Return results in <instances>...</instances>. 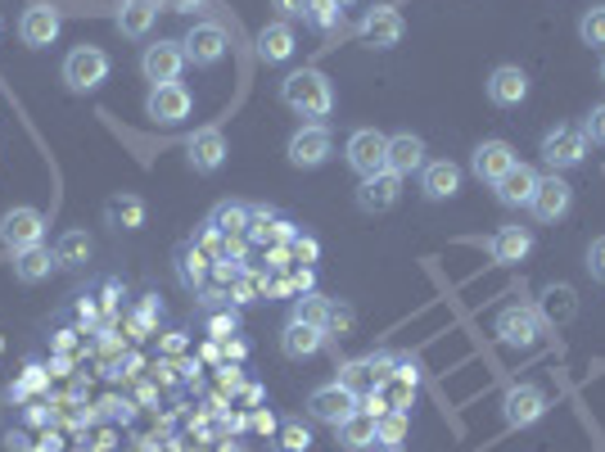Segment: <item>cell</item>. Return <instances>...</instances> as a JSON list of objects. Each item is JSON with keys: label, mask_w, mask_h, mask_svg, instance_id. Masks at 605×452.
I'll return each mask as SVG.
<instances>
[{"label": "cell", "mask_w": 605, "mask_h": 452, "mask_svg": "<svg viewBox=\"0 0 605 452\" xmlns=\"http://www.w3.org/2000/svg\"><path fill=\"white\" fill-rule=\"evenodd\" d=\"M281 100H285V109H294L302 118H325L335 109V86H330V77L321 69H298L281 82Z\"/></svg>", "instance_id": "1"}, {"label": "cell", "mask_w": 605, "mask_h": 452, "mask_svg": "<svg viewBox=\"0 0 605 452\" xmlns=\"http://www.w3.org/2000/svg\"><path fill=\"white\" fill-rule=\"evenodd\" d=\"M109 54L100 46H77L69 50L64 59V86L73 90V96H90V90H100L109 82Z\"/></svg>", "instance_id": "2"}, {"label": "cell", "mask_w": 605, "mask_h": 452, "mask_svg": "<svg viewBox=\"0 0 605 452\" xmlns=\"http://www.w3.org/2000/svg\"><path fill=\"white\" fill-rule=\"evenodd\" d=\"M357 407H361V399L353 394V389H344L339 380H330V384L312 389V399H308V416L321 420V426H330V430H339Z\"/></svg>", "instance_id": "3"}, {"label": "cell", "mask_w": 605, "mask_h": 452, "mask_svg": "<svg viewBox=\"0 0 605 452\" xmlns=\"http://www.w3.org/2000/svg\"><path fill=\"white\" fill-rule=\"evenodd\" d=\"M348 168L357 176H375V172H388V136L375 132V127H357L348 136Z\"/></svg>", "instance_id": "4"}, {"label": "cell", "mask_w": 605, "mask_h": 452, "mask_svg": "<svg viewBox=\"0 0 605 452\" xmlns=\"http://www.w3.org/2000/svg\"><path fill=\"white\" fill-rule=\"evenodd\" d=\"M592 141L583 136V127H552L547 136H542V159H547L552 172H569L579 168L588 159Z\"/></svg>", "instance_id": "5"}, {"label": "cell", "mask_w": 605, "mask_h": 452, "mask_svg": "<svg viewBox=\"0 0 605 452\" xmlns=\"http://www.w3.org/2000/svg\"><path fill=\"white\" fill-rule=\"evenodd\" d=\"M506 426L510 430H529V426H538L542 416H547V389L542 384H510L506 389Z\"/></svg>", "instance_id": "6"}, {"label": "cell", "mask_w": 605, "mask_h": 452, "mask_svg": "<svg viewBox=\"0 0 605 452\" xmlns=\"http://www.w3.org/2000/svg\"><path fill=\"white\" fill-rule=\"evenodd\" d=\"M226 27L222 23H195L190 33H186V41H181V50H186V64H195V69H213V64H222L226 59Z\"/></svg>", "instance_id": "7"}, {"label": "cell", "mask_w": 605, "mask_h": 452, "mask_svg": "<svg viewBox=\"0 0 605 452\" xmlns=\"http://www.w3.org/2000/svg\"><path fill=\"white\" fill-rule=\"evenodd\" d=\"M46 240V218L37 213V208H10L5 218H0V245L5 249H33Z\"/></svg>", "instance_id": "8"}, {"label": "cell", "mask_w": 605, "mask_h": 452, "mask_svg": "<svg viewBox=\"0 0 605 452\" xmlns=\"http://www.w3.org/2000/svg\"><path fill=\"white\" fill-rule=\"evenodd\" d=\"M416 389H420V362L416 357H393V376L380 384L384 407L388 412H411Z\"/></svg>", "instance_id": "9"}, {"label": "cell", "mask_w": 605, "mask_h": 452, "mask_svg": "<svg viewBox=\"0 0 605 452\" xmlns=\"http://www.w3.org/2000/svg\"><path fill=\"white\" fill-rule=\"evenodd\" d=\"M181 69H186V50H181V41H155V46H145V54H140V73H145V82H155V86L181 82Z\"/></svg>", "instance_id": "10"}, {"label": "cell", "mask_w": 605, "mask_h": 452, "mask_svg": "<svg viewBox=\"0 0 605 452\" xmlns=\"http://www.w3.org/2000/svg\"><path fill=\"white\" fill-rule=\"evenodd\" d=\"M357 33H361V41H367L371 50H393V46L403 41L407 23H403V14H398V10H388V5H375V10H367V14H361Z\"/></svg>", "instance_id": "11"}, {"label": "cell", "mask_w": 605, "mask_h": 452, "mask_svg": "<svg viewBox=\"0 0 605 452\" xmlns=\"http://www.w3.org/2000/svg\"><path fill=\"white\" fill-rule=\"evenodd\" d=\"M533 218L538 222H560V218H569V208H573V186L560 176V172H552V176H542L538 181V195H533Z\"/></svg>", "instance_id": "12"}, {"label": "cell", "mask_w": 605, "mask_h": 452, "mask_svg": "<svg viewBox=\"0 0 605 452\" xmlns=\"http://www.w3.org/2000/svg\"><path fill=\"white\" fill-rule=\"evenodd\" d=\"M393 376V357L388 353H371V357H357L348 362V367H339V384L353 389V394H371V389H380L384 380Z\"/></svg>", "instance_id": "13"}, {"label": "cell", "mask_w": 605, "mask_h": 452, "mask_svg": "<svg viewBox=\"0 0 605 452\" xmlns=\"http://www.w3.org/2000/svg\"><path fill=\"white\" fill-rule=\"evenodd\" d=\"M330 132L321 127V123H312V127H298L294 136H289V145H285V155H289V163L294 168H302V172H312V168H321L325 159H330Z\"/></svg>", "instance_id": "14"}, {"label": "cell", "mask_w": 605, "mask_h": 452, "mask_svg": "<svg viewBox=\"0 0 605 452\" xmlns=\"http://www.w3.org/2000/svg\"><path fill=\"white\" fill-rule=\"evenodd\" d=\"M190 109H195V100H190V90L181 82L155 86V90H149V100H145V113L155 118V123H163V127H176L181 118H190Z\"/></svg>", "instance_id": "15"}, {"label": "cell", "mask_w": 605, "mask_h": 452, "mask_svg": "<svg viewBox=\"0 0 605 452\" xmlns=\"http://www.w3.org/2000/svg\"><path fill=\"white\" fill-rule=\"evenodd\" d=\"M538 335H542V321H538L533 308H520V304L502 308V317H497V340L502 344H510V349H533Z\"/></svg>", "instance_id": "16"}, {"label": "cell", "mask_w": 605, "mask_h": 452, "mask_svg": "<svg viewBox=\"0 0 605 452\" xmlns=\"http://www.w3.org/2000/svg\"><path fill=\"white\" fill-rule=\"evenodd\" d=\"M403 195V176H393V172H375V176H361V186H357V208L361 213H388L393 204H398Z\"/></svg>", "instance_id": "17"}, {"label": "cell", "mask_w": 605, "mask_h": 452, "mask_svg": "<svg viewBox=\"0 0 605 452\" xmlns=\"http://www.w3.org/2000/svg\"><path fill=\"white\" fill-rule=\"evenodd\" d=\"M516 163L520 159H516V149H510L506 141H483V145H474V155H470V172L479 181H489V186H497V181Z\"/></svg>", "instance_id": "18"}, {"label": "cell", "mask_w": 605, "mask_h": 452, "mask_svg": "<svg viewBox=\"0 0 605 452\" xmlns=\"http://www.w3.org/2000/svg\"><path fill=\"white\" fill-rule=\"evenodd\" d=\"M59 27H64V19H59L54 5H27L18 19V41L33 46V50H46L59 37Z\"/></svg>", "instance_id": "19"}, {"label": "cell", "mask_w": 605, "mask_h": 452, "mask_svg": "<svg viewBox=\"0 0 605 452\" xmlns=\"http://www.w3.org/2000/svg\"><path fill=\"white\" fill-rule=\"evenodd\" d=\"M489 100L497 109H520L529 100V73L516 69V64H502L489 73Z\"/></svg>", "instance_id": "20"}, {"label": "cell", "mask_w": 605, "mask_h": 452, "mask_svg": "<svg viewBox=\"0 0 605 452\" xmlns=\"http://www.w3.org/2000/svg\"><path fill=\"white\" fill-rule=\"evenodd\" d=\"M186 159H190V168L195 172H218L222 163H226V136L218 132V127H199L190 141H186Z\"/></svg>", "instance_id": "21"}, {"label": "cell", "mask_w": 605, "mask_h": 452, "mask_svg": "<svg viewBox=\"0 0 605 452\" xmlns=\"http://www.w3.org/2000/svg\"><path fill=\"white\" fill-rule=\"evenodd\" d=\"M420 191H425L430 204H443V199H457L461 191V168L452 163V159H434L420 168Z\"/></svg>", "instance_id": "22"}, {"label": "cell", "mask_w": 605, "mask_h": 452, "mask_svg": "<svg viewBox=\"0 0 605 452\" xmlns=\"http://www.w3.org/2000/svg\"><path fill=\"white\" fill-rule=\"evenodd\" d=\"M538 172L529 168V163H516V168H510L502 181H497V204H506V208H529L533 204V195H538Z\"/></svg>", "instance_id": "23"}, {"label": "cell", "mask_w": 605, "mask_h": 452, "mask_svg": "<svg viewBox=\"0 0 605 452\" xmlns=\"http://www.w3.org/2000/svg\"><path fill=\"white\" fill-rule=\"evenodd\" d=\"M298 231H294V222H285V218H276L267 204H258V208H249V240L254 245H267V249H276V245H289Z\"/></svg>", "instance_id": "24"}, {"label": "cell", "mask_w": 605, "mask_h": 452, "mask_svg": "<svg viewBox=\"0 0 605 452\" xmlns=\"http://www.w3.org/2000/svg\"><path fill=\"white\" fill-rule=\"evenodd\" d=\"M420 168H425V141H420L416 132L388 136V172L393 176H411Z\"/></svg>", "instance_id": "25"}, {"label": "cell", "mask_w": 605, "mask_h": 452, "mask_svg": "<svg viewBox=\"0 0 605 452\" xmlns=\"http://www.w3.org/2000/svg\"><path fill=\"white\" fill-rule=\"evenodd\" d=\"M321 344H325V330H321V326H302V321H294V317H289V326L281 330V353H285L289 362L317 357V353H321Z\"/></svg>", "instance_id": "26"}, {"label": "cell", "mask_w": 605, "mask_h": 452, "mask_svg": "<svg viewBox=\"0 0 605 452\" xmlns=\"http://www.w3.org/2000/svg\"><path fill=\"white\" fill-rule=\"evenodd\" d=\"M176 277L186 290H203L208 277H213V258H208L195 240H186V245H176Z\"/></svg>", "instance_id": "27"}, {"label": "cell", "mask_w": 605, "mask_h": 452, "mask_svg": "<svg viewBox=\"0 0 605 452\" xmlns=\"http://www.w3.org/2000/svg\"><path fill=\"white\" fill-rule=\"evenodd\" d=\"M529 249H533V231H529V227H502V231L489 240V254H493V262H502V267L524 262Z\"/></svg>", "instance_id": "28"}, {"label": "cell", "mask_w": 605, "mask_h": 452, "mask_svg": "<svg viewBox=\"0 0 605 452\" xmlns=\"http://www.w3.org/2000/svg\"><path fill=\"white\" fill-rule=\"evenodd\" d=\"M155 19H159V0H123V5H118V33L123 37H145L149 27H155Z\"/></svg>", "instance_id": "29"}, {"label": "cell", "mask_w": 605, "mask_h": 452, "mask_svg": "<svg viewBox=\"0 0 605 452\" xmlns=\"http://www.w3.org/2000/svg\"><path fill=\"white\" fill-rule=\"evenodd\" d=\"M294 54V27L281 19V23H267L258 33V59L262 64H285Z\"/></svg>", "instance_id": "30"}, {"label": "cell", "mask_w": 605, "mask_h": 452, "mask_svg": "<svg viewBox=\"0 0 605 452\" xmlns=\"http://www.w3.org/2000/svg\"><path fill=\"white\" fill-rule=\"evenodd\" d=\"M54 267H59V262H54V249H46V245H33V249H18V254H14V277H18L23 285H41Z\"/></svg>", "instance_id": "31"}, {"label": "cell", "mask_w": 605, "mask_h": 452, "mask_svg": "<svg viewBox=\"0 0 605 452\" xmlns=\"http://www.w3.org/2000/svg\"><path fill=\"white\" fill-rule=\"evenodd\" d=\"M104 218H109L113 231H140L145 218H149V208H145L140 195H113V199L104 204Z\"/></svg>", "instance_id": "32"}, {"label": "cell", "mask_w": 605, "mask_h": 452, "mask_svg": "<svg viewBox=\"0 0 605 452\" xmlns=\"http://www.w3.org/2000/svg\"><path fill=\"white\" fill-rule=\"evenodd\" d=\"M208 227L226 240H249V208L235 204V199H222L213 213H208Z\"/></svg>", "instance_id": "33"}, {"label": "cell", "mask_w": 605, "mask_h": 452, "mask_svg": "<svg viewBox=\"0 0 605 452\" xmlns=\"http://www.w3.org/2000/svg\"><path fill=\"white\" fill-rule=\"evenodd\" d=\"M375 426H380V420L371 416V412H353L348 420H344V426L335 430L339 435V448H348V452H367V448H375Z\"/></svg>", "instance_id": "34"}, {"label": "cell", "mask_w": 605, "mask_h": 452, "mask_svg": "<svg viewBox=\"0 0 605 452\" xmlns=\"http://www.w3.org/2000/svg\"><path fill=\"white\" fill-rule=\"evenodd\" d=\"M90 249H96V245H90V235L82 227H73V231H64V235L54 240V262L59 267H86Z\"/></svg>", "instance_id": "35"}, {"label": "cell", "mask_w": 605, "mask_h": 452, "mask_svg": "<svg viewBox=\"0 0 605 452\" xmlns=\"http://www.w3.org/2000/svg\"><path fill=\"white\" fill-rule=\"evenodd\" d=\"M407 430H411L407 412H384V416H380V426H375V443H380L384 452H398L403 439H407Z\"/></svg>", "instance_id": "36"}, {"label": "cell", "mask_w": 605, "mask_h": 452, "mask_svg": "<svg viewBox=\"0 0 605 452\" xmlns=\"http://www.w3.org/2000/svg\"><path fill=\"white\" fill-rule=\"evenodd\" d=\"M267 277H262V271H254V267H245V271H239V277H235V285H231V298H235V304H258V298H267Z\"/></svg>", "instance_id": "37"}, {"label": "cell", "mask_w": 605, "mask_h": 452, "mask_svg": "<svg viewBox=\"0 0 605 452\" xmlns=\"http://www.w3.org/2000/svg\"><path fill=\"white\" fill-rule=\"evenodd\" d=\"M325 313H330V298H321V294H298L294 298V321H302V326L325 330Z\"/></svg>", "instance_id": "38"}, {"label": "cell", "mask_w": 605, "mask_h": 452, "mask_svg": "<svg viewBox=\"0 0 605 452\" xmlns=\"http://www.w3.org/2000/svg\"><path fill=\"white\" fill-rule=\"evenodd\" d=\"M312 448V430L302 420H281L276 430V452H308Z\"/></svg>", "instance_id": "39"}, {"label": "cell", "mask_w": 605, "mask_h": 452, "mask_svg": "<svg viewBox=\"0 0 605 452\" xmlns=\"http://www.w3.org/2000/svg\"><path fill=\"white\" fill-rule=\"evenodd\" d=\"M339 19H344L339 0H312V5H308V23L317 27V33H335Z\"/></svg>", "instance_id": "40"}, {"label": "cell", "mask_w": 605, "mask_h": 452, "mask_svg": "<svg viewBox=\"0 0 605 452\" xmlns=\"http://www.w3.org/2000/svg\"><path fill=\"white\" fill-rule=\"evenodd\" d=\"M46 384H50V367H41V362H33V367L23 371V380H18V384H10V399H14V403H23L27 394H41Z\"/></svg>", "instance_id": "41"}, {"label": "cell", "mask_w": 605, "mask_h": 452, "mask_svg": "<svg viewBox=\"0 0 605 452\" xmlns=\"http://www.w3.org/2000/svg\"><path fill=\"white\" fill-rule=\"evenodd\" d=\"M579 37H583V46H601V50H605V5H588V10H583Z\"/></svg>", "instance_id": "42"}, {"label": "cell", "mask_w": 605, "mask_h": 452, "mask_svg": "<svg viewBox=\"0 0 605 452\" xmlns=\"http://www.w3.org/2000/svg\"><path fill=\"white\" fill-rule=\"evenodd\" d=\"M542 298H547L542 308H547V317H552V321H560V326H565V321L573 317V290H569V285H552Z\"/></svg>", "instance_id": "43"}, {"label": "cell", "mask_w": 605, "mask_h": 452, "mask_svg": "<svg viewBox=\"0 0 605 452\" xmlns=\"http://www.w3.org/2000/svg\"><path fill=\"white\" fill-rule=\"evenodd\" d=\"M353 308L348 304H335V298H330V313H325V335H348L353 330Z\"/></svg>", "instance_id": "44"}, {"label": "cell", "mask_w": 605, "mask_h": 452, "mask_svg": "<svg viewBox=\"0 0 605 452\" xmlns=\"http://www.w3.org/2000/svg\"><path fill=\"white\" fill-rule=\"evenodd\" d=\"M289 254H294L302 267H312V262L321 258V245H317L312 235H294V240H289Z\"/></svg>", "instance_id": "45"}, {"label": "cell", "mask_w": 605, "mask_h": 452, "mask_svg": "<svg viewBox=\"0 0 605 452\" xmlns=\"http://www.w3.org/2000/svg\"><path fill=\"white\" fill-rule=\"evenodd\" d=\"M588 271H592V281L605 285V235H596L588 245Z\"/></svg>", "instance_id": "46"}, {"label": "cell", "mask_w": 605, "mask_h": 452, "mask_svg": "<svg viewBox=\"0 0 605 452\" xmlns=\"http://www.w3.org/2000/svg\"><path fill=\"white\" fill-rule=\"evenodd\" d=\"M235 326H239V321H235V313H218V317H208V335H213V340L222 344V340H231V335H235Z\"/></svg>", "instance_id": "47"}, {"label": "cell", "mask_w": 605, "mask_h": 452, "mask_svg": "<svg viewBox=\"0 0 605 452\" xmlns=\"http://www.w3.org/2000/svg\"><path fill=\"white\" fill-rule=\"evenodd\" d=\"M583 136H588L592 145H605V105H596V109L588 113V123H583Z\"/></svg>", "instance_id": "48"}, {"label": "cell", "mask_w": 605, "mask_h": 452, "mask_svg": "<svg viewBox=\"0 0 605 452\" xmlns=\"http://www.w3.org/2000/svg\"><path fill=\"white\" fill-rule=\"evenodd\" d=\"M308 5H312V0H271V10H276L285 23H294V19H308Z\"/></svg>", "instance_id": "49"}, {"label": "cell", "mask_w": 605, "mask_h": 452, "mask_svg": "<svg viewBox=\"0 0 605 452\" xmlns=\"http://www.w3.org/2000/svg\"><path fill=\"white\" fill-rule=\"evenodd\" d=\"M222 357L226 362H245L249 357V344L245 340H222Z\"/></svg>", "instance_id": "50"}, {"label": "cell", "mask_w": 605, "mask_h": 452, "mask_svg": "<svg viewBox=\"0 0 605 452\" xmlns=\"http://www.w3.org/2000/svg\"><path fill=\"white\" fill-rule=\"evenodd\" d=\"M254 430L258 435H276L281 426H276V416H271V412H254Z\"/></svg>", "instance_id": "51"}, {"label": "cell", "mask_w": 605, "mask_h": 452, "mask_svg": "<svg viewBox=\"0 0 605 452\" xmlns=\"http://www.w3.org/2000/svg\"><path fill=\"white\" fill-rule=\"evenodd\" d=\"M104 416H113V420H132V403L109 399V403H104Z\"/></svg>", "instance_id": "52"}, {"label": "cell", "mask_w": 605, "mask_h": 452, "mask_svg": "<svg viewBox=\"0 0 605 452\" xmlns=\"http://www.w3.org/2000/svg\"><path fill=\"white\" fill-rule=\"evenodd\" d=\"M155 317H159V298H145V304H140V313H136V321L155 326Z\"/></svg>", "instance_id": "53"}, {"label": "cell", "mask_w": 605, "mask_h": 452, "mask_svg": "<svg viewBox=\"0 0 605 452\" xmlns=\"http://www.w3.org/2000/svg\"><path fill=\"white\" fill-rule=\"evenodd\" d=\"M159 5H163V10H172V14H186V10H199L203 0H159Z\"/></svg>", "instance_id": "54"}, {"label": "cell", "mask_w": 605, "mask_h": 452, "mask_svg": "<svg viewBox=\"0 0 605 452\" xmlns=\"http://www.w3.org/2000/svg\"><path fill=\"white\" fill-rule=\"evenodd\" d=\"M163 349H168V353H181V349H186V335H181V330H172V335L163 340Z\"/></svg>", "instance_id": "55"}, {"label": "cell", "mask_w": 605, "mask_h": 452, "mask_svg": "<svg viewBox=\"0 0 605 452\" xmlns=\"http://www.w3.org/2000/svg\"><path fill=\"white\" fill-rule=\"evenodd\" d=\"M69 367H73V362H69L64 353H59V357L50 362V376H69Z\"/></svg>", "instance_id": "56"}, {"label": "cell", "mask_w": 605, "mask_h": 452, "mask_svg": "<svg viewBox=\"0 0 605 452\" xmlns=\"http://www.w3.org/2000/svg\"><path fill=\"white\" fill-rule=\"evenodd\" d=\"M54 349H59V353L73 349V330H59V335H54Z\"/></svg>", "instance_id": "57"}, {"label": "cell", "mask_w": 605, "mask_h": 452, "mask_svg": "<svg viewBox=\"0 0 605 452\" xmlns=\"http://www.w3.org/2000/svg\"><path fill=\"white\" fill-rule=\"evenodd\" d=\"M27 420H33V426H46L50 412H46V407H33V412H27Z\"/></svg>", "instance_id": "58"}, {"label": "cell", "mask_w": 605, "mask_h": 452, "mask_svg": "<svg viewBox=\"0 0 605 452\" xmlns=\"http://www.w3.org/2000/svg\"><path fill=\"white\" fill-rule=\"evenodd\" d=\"M245 403H262V389L258 384H245Z\"/></svg>", "instance_id": "59"}, {"label": "cell", "mask_w": 605, "mask_h": 452, "mask_svg": "<svg viewBox=\"0 0 605 452\" xmlns=\"http://www.w3.org/2000/svg\"><path fill=\"white\" fill-rule=\"evenodd\" d=\"M37 452H59V439H54V435H46V439H41V448H37Z\"/></svg>", "instance_id": "60"}, {"label": "cell", "mask_w": 605, "mask_h": 452, "mask_svg": "<svg viewBox=\"0 0 605 452\" xmlns=\"http://www.w3.org/2000/svg\"><path fill=\"white\" fill-rule=\"evenodd\" d=\"M601 82H605V59H601Z\"/></svg>", "instance_id": "61"}, {"label": "cell", "mask_w": 605, "mask_h": 452, "mask_svg": "<svg viewBox=\"0 0 605 452\" xmlns=\"http://www.w3.org/2000/svg\"><path fill=\"white\" fill-rule=\"evenodd\" d=\"M0 353H5V335H0Z\"/></svg>", "instance_id": "62"}, {"label": "cell", "mask_w": 605, "mask_h": 452, "mask_svg": "<svg viewBox=\"0 0 605 452\" xmlns=\"http://www.w3.org/2000/svg\"><path fill=\"white\" fill-rule=\"evenodd\" d=\"M0 33H5V19H0Z\"/></svg>", "instance_id": "63"}, {"label": "cell", "mask_w": 605, "mask_h": 452, "mask_svg": "<svg viewBox=\"0 0 605 452\" xmlns=\"http://www.w3.org/2000/svg\"><path fill=\"white\" fill-rule=\"evenodd\" d=\"M339 5H353V0H339Z\"/></svg>", "instance_id": "64"}]
</instances>
